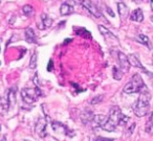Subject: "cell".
I'll list each match as a JSON object with an SVG mask.
<instances>
[{
	"instance_id": "cell-1",
	"label": "cell",
	"mask_w": 153,
	"mask_h": 141,
	"mask_svg": "<svg viewBox=\"0 0 153 141\" xmlns=\"http://www.w3.org/2000/svg\"><path fill=\"white\" fill-rule=\"evenodd\" d=\"M150 92L148 88L145 87L140 92V97L133 105V112L137 117H144L148 113L149 107H150Z\"/></svg>"
},
{
	"instance_id": "cell-2",
	"label": "cell",
	"mask_w": 153,
	"mask_h": 141,
	"mask_svg": "<svg viewBox=\"0 0 153 141\" xmlns=\"http://www.w3.org/2000/svg\"><path fill=\"white\" fill-rule=\"evenodd\" d=\"M145 87H146V85L144 84L142 76L138 73H135L132 76L131 80L128 84H126V86L124 87V92L127 93V94H132V93L136 92L140 93Z\"/></svg>"
},
{
	"instance_id": "cell-3",
	"label": "cell",
	"mask_w": 153,
	"mask_h": 141,
	"mask_svg": "<svg viewBox=\"0 0 153 141\" xmlns=\"http://www.w3.org/2000/svg\"><path fill=\"white\" fill-rule=\"evenodd\" d=\"M41 96V91L38 87L35 89L30 88H24L21 90V97L24 103H33L38 99V97Z\"/></svg>"
},
{
	"instance_id": "cell-4",
	"label": "cell",
	"mask_w": 153,
	"mask_h": 141,
	"mask_svg": "<svg viewBox=\"0 0 153 141\" xmlns=\"http://www.w3.org/2000/svg\"><path fill=\"white\" fill-rule=\"evenodd\" d=\"M81 4L83 5L84 9L87 10L94 17L98 18V19H100V18L103 17L102 13H101V11L99 10V7H97L94 2H91L90 0H81Z\"/></svg>"
},
{
	"instance_id": "cell-5",
	"label": "cell",
	"mask_w": 153,
	"mask_h": 141,
	"mask_svg": "<svg viewBox=\"0 0 153 141\" xmlns=\"http://www.w3.org/2000/svg\"><path fill=\"white\" fill-rule=\"evenodd\" d=\"M99 30H100V32L103 35V37H104V39L106 40V42L108 43V44H110V45H117L119 44V39H117V37H115L114 35L110 32V30H107L105 26L99 25Z\"/></svg>"
},
{
	"instance_id": "cell-6",
	"label": "cell",
	"mask_w": 153,
	"mask_h": 141,
	"mask_svg": "<svg viewBox=\"0 0 153 141\" xmlns=\"http://www.w3.org/2000/svg\"><path fill=\"white\" fill-rule=\"evenodd\" d=\"M46 125H47L46 120L42 117L39 118L36 123V132L41 138H44L46 136Z\"/></svg>"
},
{
	"instance_id": "cell-7",
	"label": "cell",
	"mask_w": 153,
	"mask_h": 141,
	"mask_svg": "<svg viewBox=\"0 0 153 141\" xmlns=\"http://www.w3.org/2000/svg\"><path fill=\"white\" fill-rule=\"evenodd\" d=\"M117 59H119V64H120V67H121L122 71H124V72L129 71L130 64H129V61H128L127 55L120 51V52L117 53Z\"/></svg>"
},
{
	"instance_id": "cell-8",
	"label": "cell",
	"mask_w": 153,
	"mask_h": 141,
	"mask_svg": "<svg viewBox=\"0 0 153 141\" xmlns=\"http://www.w3.org/2000/svg\"><path fill=\"white\" fill-rule=\"evenodd\" d=\"M128 61H129V64L131 66H133V67H136V68H140V69H142L143 71H145L146 73L150 74L148 71H147L146 69L144 68V66L142 65V63H140V61L138 60V58L136 57L135 55H128Z\"/></svg>"
},
{
	"instance_id": "cell-9",
	"label": "cell",
	"mask_w": 153,
	"mask_h": 141,
	"mask_svg": "<svg viewBox=\"0 0 153 141\" xmlns=\"http://www.w3.org/2000/svg\"><path fill=\"white\" fill-rule=\"evenodd\" d=\"M51 24H53V19L46 14H42L41 15V22L38 23V27L40 30H44V28L51 27Z\"/></svg>"
},
{
	"instance_id": "cell-10",
	"label": "cell",
	"mask_w": 153,
	"mask_h": 141,
	"mask_svg": "<svg viewBox=\"0 0 153 141\" xmlns=\"http://www.w3.org/2000/svg\"><path fill=\"white\" fill-rule=\"evenodd\" d=\"M94 117V112L90 111V110H85V111H83V112H82V114H81V120H82V122H83L84 124H87V123L92 122Z\"/></svg>"
},
{
	"instance_id": "cell-11",
	"label": "cell",
	"mask_w": 153,
	"mask_h": 141,
	"mask_svg": "<svg viewBox=\"0 0 153 141\" xmlns=\"http://www.w3.org/2000/svg\"><path fill=\"white\" fill-rule=\"evenodd\" d=\"M130 19L134 22H142L144 20V14H143V11L140 9L134 10L133 12L130 15Z\"/></svg>"
},
{
	"instance_id": "cell-12",
	"label": "cell",
	"mask_w": 153,
	"mask_h": 141,
	"mask_svg": "<svg viewBox=\"0 0 153 141\" xmlns=\"http://www.w3.org/2000/svg\"><path fill=\"white\" fill-rule=\"evenodd\" d=\"M107 120V116H104V115H94V119H92V122L94 123V126L96 128H99V126H102L103 124L105 123V121Z\"/></svg>"
},
{
	"instance_id": "cell-13",
	"label": "cell",
	"mask_w": 153,
	"mask_h": 141,
	"mask_svg": "<svg viewBox=\"0 0 153 141\" xmlns=\"http://www.w3.org/2000/svg\"><path fill=\"white\" fill-rule=\"evenodd\" d=\"M51 128H53V130L57 133H61V134L63 133V134H66V135L68 134L67 128H66L64 124L60 123V122H56V121L53 122V123H51Z\"/></svg>"
},
{
	"instance_id": "cell-14",
	"label": "cell",
	"mask_w": 153,
	"mask_h": 141,
	"mask_svg": "<svg viewBox=\"0 0 153 141\" xmlns=\"http://www.w3.org/2000/svg\"><path fill=\"white\" fill-rule=\"evenodd\" d=\"M25 40L27 43H36V35L33 28L27 27L25 30Z\"/></svg>"
},
{
	"instance_id": "cell-15",
	"label": "cell",
	"mask_w": 153,
	"mask_h": 141,
	"mask_svg": "<svg viewBox=\"0 0 153 141\" xmlns=\"http://www.w3.org/2000/svg\"><path fill=\"white\" fill-rule=\"evenodd\" d=\"M74 13V7L68 3H63L60 7V14L62 16H68Z\"/></svg>"
},
{
	"instance_id": "cell-16",
	"label": "cell",
	"mask_w": 153,
	"mask_h": 141,
	"mask_svg": "<svg viewBox=\"0 0 153 141\" xmlns=\"http://www.w3.org/2000/svg\"><path fill=\"white\" fill-rule=\"evenodd\" d=\"M117 10H119V14L122 18H127L129 15V10H128L127 5L123 2L117 3Z\"/></svg>"
},
{
	"instance_id": "cell-17",
	"label": "cell",
	"mask_w": 153,
	"mask_h": 141,
	"mask_svg": "<svg viewBox=\"0 0 153 141\" xmlns=\"http://www.w3.org/2000/svg\"><path fill=\"white\" fill-rule=\"evenodd\" d=\"M10 107H11V106H10L9 99H7V92H5L4 95H2V96L0 97V108L4 112H7Z\"/></svg>"
},
{
	"instance_id": "cell-18",
	"label": "cell",
	"mask_w": 153,
	"mask_h": 141,
	"mask_svg": "<svg viewBox=\"0 0 153 141\" xmlns=\"http://www.w3.org/2000/svg\"><path fill=\"white\" fill-rule=\"evenodd\" d=\"M16 89L17 88H11L9 91H7V99H9L10 106H14L16 103Z\"/></svg>"
},
{
	"instance_id": "cell-19",
	"label": "cell",
	"mask_w": 153,
	"mask_h": 141,
	"mask_svg": "<svg viewBox=\"0 0 153 141\" xmlns=\"http://www.w3.org/2000/svg\"><path fill=\"white\" fill-rule=\"evenodd\" d=\"M136 41H137V42H140V44H143V45H145V46H147L148 48H151L150 40H149L148 37L145 36V35H143V34L138 35V36L136 37Z\"/></svg>"
},
{
	"instance_id": "cell-20",
	"label": "cell",
	"mask_w": 153,
	"mask_h": 141,
	"mask_svg": "<svg viewBox=\"0 0 153 141\" xmlns=\"http://www.w3.org/2000/svg\"><path fill=\"white\" fill-rule=\"evenodd\" d=\"M22 13H23L26 17H32V16H34V14H35L34 7L30 4L24 5V7H22Z\"/></svg>"
},
{
	"instance_id": "cell-21",
	"label": "cell",
	"mask_w": 153,
	"mask_h": 141,
	"mask_svg": "<svg viewBox=\"0 0 153 141\" xmlns=\"http://www.w3.org/2000/svg\"><path fill=\"white\" fill-rule=\"evenodd\" d=\"M112 76L114 80H122V78H123V72H122V70L119 69L117 66H114V67L112 68Z\"/></svg>"
},
{
	"instance_id": "cell-22",
	"label": "cell",
	"mask_w": 153,
	"mask_h": 141,
	"mask_svg": "<svg viewBox=\"0 0 153 141\" xmlns=\"http://www.w3.org/2000/svg\"><path fill=\"white\" fill-rule=\"evenodd\" d=\"M152 128H153V112H151V114L148 117V121L146 123V132L149 133Z\"/></svg>"
},
{
	"instance_id": "cell-23",
	"label": "cell",
	"mask_w": 153,
	"mask_h": 141,
	"mask_svg": "<svg viewBox=\"0 0 153 141\" xmlns=\"http://www.w3.org/2000/svg\"><path fill=\"white\" fill-rule=\"evenodd\" d=\"M37 66V53L34 52L30 58V69H35Z\"/></svg>"
},
{
	"instance_id": "cell-24",
	"label": "cell",
	"mask_w": 153,
	"mask_h": 141,
	"mask_svg": "<svg viewBox=\"0 0 153 141\" xmlns=\"http://www.w3.org/2000/svg\"><path fill=\"white\" fill-rule=\"evenodd\" d=\"M129 121V117L126 115H124L123 113L120 115V118H119V124L120 125H125L127 122Z\"/></svg>"
},
{
	"instance_id": "cell-25",
	"label": "cell",
	"mask_w": 153,
	"mask_h": 141,
	"mask_svg": "<svg viewBox=\"0 0 153 141\" xmlns=\"http://www.w3.org/2000/svg\"><path fill=\"white\" fill-rule=\"evenodd\" d=\"M103 95H98V96L94 97V98L91 99V105H97V103H101V101L103 100Z\"/></svg>"
},
{
	"instance_id": "cell-26",
	"label": "cell",
	"mask_w": 153,
	"mask_h": 141,
	"mask_svg": "<svg viewBox=\"0 0 153 141\" xmlns=\"http://www.w3.org/2000/svg\"><path fill=\"white\" fill-rule=\"evenodd\" d=\"M96 141H113V139H109V138H103V137H98L96 139Z\"/></svg>"
},
{
	"instance_id": "cell-27",
	"label": "cell",
	"mask_w": 153,
	"mask_h": 141,
	"mask_svg": "<svg viewBox=\"0 0 153 141\" xmlns=\"http://www.w3.org/2000/svg\"><path fill=\"white\" fill-rule=\"evenodd\" d=\"M135 128V124L133 123L131 126H130V128H128V132H129V134H131V133L133 132V128Z\"/></svg>"
},
{
	"instance_id": "cell-28",
	"label": "cell",
	"mask_w": 153,
	"mask_h": 141,
	"mask_svg": "<svg viewBox=\"0 0 153 141\" xmlns=\"http://www.w3.org/2000/svg\"><path fill=\"white\" fill-rule=\"evenodd\" d=\"M51 66H53V61H49V63H48V67H47V70H48V71H51Z\"/></svg>"
},
{
	"instance_id": "cell-29",
	"label": "cell",
	"mask_w": 153,
	"mask_h": 141,
	"mask_svg": "<svg viewBox=\"0 0 153 141\" xmlns=\"http://www.w3.org/2000/svg\"><path fill=\"white\" fill-rule=\"evenodd\" d=\"M107 12H108L109 14H110V16H112V17H114V13L113 12L110 11V9H107Z\"/></svg>"
},
{
	"instance_id": "cell-30",
	"label": "cell",
	"mask_w": 153,
	"mask_h": 141,
	"mask_svg": "<svg viewBox=\"0 0 153 141\" xmlns=\"http://www.w3.org/2000/svg\"><path fill=\"white\" fill-rule=\"evenodd\" d=\"M151 9L153 10V0H151Z\"/></svg>"
},
{
	"instance_id": "cell-31",
	"label": "cell",
	"mask_w": 153,
	"mask_h": 141,
	"mask_svg": "<svg viewBox=\"0 0 153 141\" xmlns=\"http://www.w3.org/2000/svg\"><path fill=\"white\" fill-rule=\"evenodd\" d=\"M151 20H152V22H153V16H152V17H151Z\"/></svg>"
},
{
	"instance_id": "cell-32",
	"label": "cell",
	"mask_w": 153,
	"mask_h": 141,
	"mask_svg": "<svg viewBox=\"0 0 153 141\" xmlns=\"http://www.w3.org/2000/svg\"><path fill=\"white\" fill-rule=\"evenodd\" d=\"M25 141H28V140H25Z\"/></svg>"
}]
</instances>
